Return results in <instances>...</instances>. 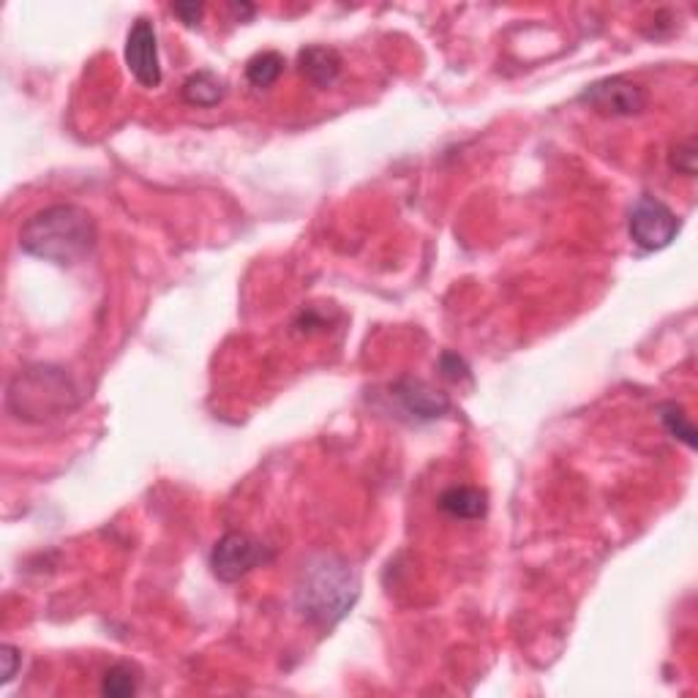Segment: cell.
I'll list each match as a JSON object with an SVG mask.
<instances>
[{"mask_svg":"<svg viewBox=\"0 0 698 698\" xmlns=\"http://www.w3.org/2000/svg\"><path fill=\"white\" fill-rule=\"evenodd\" d=\"M361 597V576L350 560L320 551L298 571L295 612L316 631H331L355 608Z\"/></svg>","mask_w":698,"mask_h":698,"instance_id":"1","label":"cell"},{"mask_svg":"<svg viewBox=\"0 0 698 698\" xmlns=\"http://www.w3.org/2000/svg\"><path fill=\"white\" fill-rule=\"evenodd\" d=\"M139 690V674L128 663H117L102 677V694L110 698H128Z\"/></svg>","mask_w":698,"mask_h":698,"instance_id":"14","label":"cell"},{"mask_svg":"<svg viewBox=\"0 0 698 698\" xmlns=\"http://www.w3.org/2000/svg\"><path fill=\"white\" fill-rule=\"evenodd\" d=\"M169 9H173V14L180 17V20H184V25H189V28L199 25V20H202V14H205L202 3H173Z\"/></svg>","mask_w":698,"mask_h":698,"instance_id":"17","label":"cell"},{"mask_svg":"<svg viewBox=\"0 0 698 698\" xmlns=\"http://www.w3.org/2000/svg\"><path fill=\"white\" fill-rule=\"evenodd\" d=\"M579 98L590 104V110H595L597 115L606 117L642 115L649 104L647 91L627 77H603L592 82L590 87H584Z\"/></svg>","mask_w":698,"mask_h":698,"instance_id":"6","label":"cell"},{"mask_svg":"<svg viewBox=\"0 0 698 698\" xmlns=\"http://www.w3.org/2000/svg\"><path fill=\"white\" fill-rule=\"evenodd\" d=\"M273 560L271 545H265L246 532H227L219 538L210 551V571L219 582L235 584L249 576L260 565H268Z\"/></svg>","mask_w":698,"mask_h":698,"instance_id":"4","label":"cell"},{"mask_svg":"<svg viewBox=\"0 0 698 698\" xmlns=\"http://www.w3.org/2000/svg\"><path fill=\"white\" fill-rule=\"evenodd\" d=\"M342 55L333 46L311 44L298 52V72L316 87L336 85V80L342 77Z\"/></svg>","mask_w":698,"mask_h":698,"instance_id":"9","label":"cell"},{"mask_svg":"<svg viewBox=\"0 0 698 698\" xmlns=\"http://www.w3.org/2000/svg\"><path fill=\"white\" fill-rule=\"evenodd\" d=\"M96 221L80 205H50L22 225L20 249L52 265H77L96 249Z\"/></svg>","mask_w":698,"mask_h":698,"instance_id":"2","label":"cell"},{"mask_svg":"<svg viewBox=\"0 0 698 698\" xmlns=\"http://www.w3.org/2000/svg\"><path fill=\"white\" fill-rule=\"evenodd\" d=\"M437 504L450 519L478 521L489 510V494L483 489H475V486H450L439 494Z\"/></svg>","mask_w":698,"mask_h":698,"instance_id":"10","label":"cell"},{"mask_svg":"<svg viewBox=\"0 0 698 698\" xmlns=\"http://www.w3.org/2000/svg\"><path fill=\"white\" fill-rule=\"evenodd\" d=\"M390 396L398 398L404 413L413 420H437L450 413V398L442 390L431 388L424 379L404 377L390 388Z\"/></svg>","mask_w":698,"mask_h":698,"instance_id":"8","label":"cell"},{"mask_svg":"<svg viewBox=\"0 0 698 698\" xmlns=\"http://www.w3.org/2000/svg\"><path fill=\"white\" fill-rule=\"evenodd\" d=\"M683 225L679 216L668 208L666 202L653 195H644L636 199L631 208V219H627V232H631L633 243L644 251H663L666 246L674 243Z\"/></svg>","mask_w":698,"mask_h":698,"instance_id":"5","label":"cell"},{"mask_svg":"<svg viewBox=\"0 0 698 698\" xmlns=\"http://www.w3.org/2000/svg\"><path fill=\"white\" fill-rule=\"evenodd\" d=\"M696 162H698L696 139H685V143H677L671 148V156H668V164H671V169H677V173L685 175V178H694Z\"/></svg>","mask_w":698,"mask_h":698,"instance_id":"15","label":"cell"},{"mask_svg":"<svg viewBox=\"0 0 698 698\" xmlns=\"http://www.w3.org/2000/svg\"><path fill=\"white\" fill-rule=\"evenodd\" d=\"M180 96H184V102L189 104V107L210 110L216 107V104L225 102L227 82L221 80L219 74L202 69V72H195L191 77H186L184 87H180Z\"/></svg>","mask_w":698,"mask_h":698,"instance_id":"11","label":"cell"},{"mask_svg":"<svg viewBox=\"0 0 698 698\" xmlns=\"http://www.w3.org/2000/svg\"><path fill=\"white\" fill-rule=\"evenodd\" d=\"M658 418H660V424L666 426V431L671 434L674 439H679V442H685L690 450L696 448V428H694V420H690V415L685 413L683 404H677V402L660 404V407H658Z\"/></svg>","mask_w":698,"mask_h":698,"instance_id":"13","label":"cell"},{"mask_svg":"<svg viewBox=\"0 0 698 698\" xmlns=\"http://www.w3.org/2000/svg\"><path fill=\"white\" fill-rule=\"evenodd\" d=\"M0 660H3V674H0V683L9 685L11 679L17 677V668H20V663H22L20 649L11 647V644H3V647H0Z\"/></svg>","mask_w":698,"mask_h":698,"instance_id":"16","label":"cell"},{"mask_svg":"<svg viewBox=\"0 0 698 698\" xmlns=\"http://www.w3.org/2000/svg\"><path fill=\"white\" fill-rule=\"evenodd\" d=\"M123 58H126L128 72L134 74V80L143 87H158L162 85L164 74H162V61H158V37L154 22L139 17L132 25L126 37V50H123Z\"/></svg>","mask_w":698,"mask_h":698,"instance_id":"7","label":"cell"},{"mask_svg":"<svg viewBox=\"0 0 698 698\" xmlns=\"http://www.w3.org/2000/svg\"><path fill=\"white\" fill-rule=\"evenodd\" d=\"M284 55H279V52H257V55L246 63V80L254 87H271L279 82L281 74H284Z\"/></svg>","mask_w":698,"mask_h":698,"instance_id":"12","label":"cell"},{"mask_svg":"<svg viewBox=\"0 0 698 698\" xmlns=\"http://www.w3.org/2000/svg\"><path fill=\"white\" fill-rule=\"evenodd\" d=\"M74 393L77 390L72 388V379L61 368L33 366L17 374L11 383L9 407L20 420L58 418L74 404Z\"/></svg>","mask_w":698,"mask_h":698,"instance_id":"3","label":"cell"}]
</instances>
